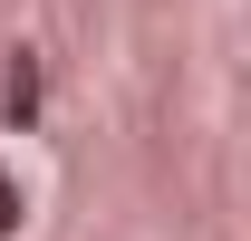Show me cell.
Segmentation results:
<instances>
[{
    "label": "cell",
    "mask_w": 251,
    "mask_h": 241,
    "mask_svg": "<svg viewBox=\"0 0 251 241\" xmlns=\"http://www.w3.org/2000/svg\"><path fill=\"white\" fill-rule=\"evenodd\" d=\"M39 87H49V68H39V48H10V68H0V116L29 135V116H39Z\"/></svg>",
    "instance_id": "6da1fadb"
},
{
    "label": "cell",
    "mask_w": 251,
    "mask_h": 241,
    "mask_svg": "<svg viewBox=\"0 0 251 241\" xmlns=\"http://www.w3.org/2000/svg\"><path fill=\"white\" fill-rule=\"evenodd\" d=\"M20 212H29V193H20V183H10V174H0V241H10V232H20Z\"/></svg>",
    "instance_id": "7a4b0ae2"
}]
</instances>
